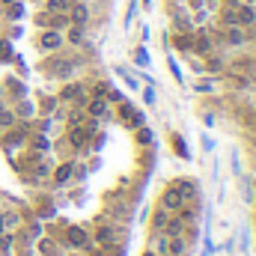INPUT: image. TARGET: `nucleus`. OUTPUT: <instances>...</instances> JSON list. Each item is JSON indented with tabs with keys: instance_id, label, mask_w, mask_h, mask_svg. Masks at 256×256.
Wrapping results in <instances>:
<instances>
[{
	"instance_id": "obj_1",
	"label": "nucleus",
	"mask_w": 256,
	"mask_h": 256,
	"mask_svg": "<svg viewBox=\"0 0 256 256\" xmlns=\"http://www.w3.org/2000/svg\"><path fill=\"white\" fill-rule=\"evenodd\" d=\"M120 238H122V232H120L116 226H110V224H102V226L96 230V244H98V248H116Z\"/></svg>"
},
{
	"instance_id": "obj_2",
	"label": "nucleus",
	"mask_w": 256,
	"mask_h": 256,
	"mask_svg": "<svg viewBox=\"0 0 256 256\" xmlns=\"http://www.w3.org/2000/svg\"><path fill=\"white\" fill-rule=\"evenodd\" d=\"M158 206H161V208H167V212H170V214H176V212H179V208H182V206H188V202H185V200H182V196H179V194H176V188H173V185H170V188H167V191L161 194V202H158Z\"/></svg>"
},
{
	"instance_id": "obj_3",
	"label": "nucleus",
	"mask_w": 256,
	"mask_h": 256,
	"mask_svg": "<svg viewBox=\"0 0 256 256\" xmlns=\"http://www.w3.org/2000/svg\"><path fill=\"white\" fill-rule=\"evenodd\" d=\"M66 242H68V248L80 250V248L90 244V232H86L84 226H68V230H66Z\"/></svg>"
},
{
	"instance_id": "obj_4",
	"label": "nucleus",
	"mask_w": 256,
	"mask_h": 256,
	"mask_svg": "<svg viewBox=\"0 0 256 256\" xmlns=\"http://www.w3.org/2000/svg\"><path fill=\"white\" fill-rule=\"evenodd\" d=\"M86 114H90L92 120H108V114H110V102H108L104 96H96V98L86 104Z\"/></svg>"
},
{
	"instance_id": "obj_5",
	"label": "nucleus",
	"mask_w": 256,
	"mask_h": 256,
	"mask_svg": "<svg viewBox=\"0 0 256 256\" xmlns=\"http://www.w3.org/2000/svg\"><path fill=\"white\" fill-rule=\"evenodd\" d=\"M74 170H78V167H74L72 161H66V164H60V167H57V170L51 173V179H54V185H57V188H63V185H68V179L74 176Z\"/></svg>"
},
{
	"instance_id": "obj_6",
	"label": "nucleus",
	"mask_w": 256,
	"mask_h": 256,
	"mask_svg": "<svg viewBox=\"0 0 256 256\" xmlns=\"http://www.w3.org/2000/svg\"><path fill=\"white\" fill-rule=\"evenodd\" d=\"M173 188H176V194H179L185 202H194V200H196V182H191V179H176Z\"/></svg>"
},
{
	"instance_id": "obj_7",
	"label": "nucleus",
	"mask_w": 256,
	"mask_h": 256,
	"mask_svg": "<svg viewBox=\"0 0 256 256\" xmlns=\"http://www.w3.org/2000/svg\"><path fill=\"white\" fill-rule=\"evenodd\" d=\"M60 45H63L60 30H45V33H42V42H39L42 51H54V48H60Z\"/></svg>"
},
{
	"instance_id": "obj_8",
	"label": "nucleus",
	"mask_w": 256,
	"mask_h": 256,
	"mask_svg": "<svg viewBox=\"0 0 256 256\" xmlns=\"http://www.w3.org/2000/svg\"><path fill=\"white\" fill-rule=\"evenodd\" d=\"M68 9H72V12H68V24H74V27L80 24V27H84V24H86V18H90L86 6L80 3V6H68Z\"/></svg>"
},
{
	"instance_id": "obj_9",
	"label": "nucleus",
	"mask_w": 256,
	"mask_h": 256,
	"mask_svg": "<svg viewBox=\"0 0 256 256\" xmlns=\"http://www.w3.org/2000/svg\"><path fill=\"white\" fill-rule=\"evenodd\" d=\"M188 250V242H185V236H176V238H170V244H167V256H185Z\"/></svg>"
},
{
	"instance_id": "obj_10",
	"label": "nucleus",
	"mask_w": 256,
	"mask_h": 256,
	"mask_svg": "<svg viewBox=\"0 0 256 256\" xmlns=\"http://www.w3.org/2000/svg\"><path fill=\"white\" fill-rule=\"evenodd\" d=\"M167 220H170V212L158 206V212H155V218H152V230H155V232H164V226H167Z\"/></svg>"
},
{
	"instance_id": "obj_11",
	"label": "nucleus",
	"mask_w": 256,
	"mask_h": 256,
	"mask_svg": "<svg viewBox=\"0 0 256 256\" xmlns=\"http://www.w3.org/2000/svg\"><path fill=\"white\" fill-rule=\"evenodd\" d=\"M236 18H238V24H254L256 9H250V6H238V9H236Z\"/></svg>"
},
{
	"instance_id": "obj_12",
	"label": "nucleus",
	"mask_w": 256,
	"mask_h": 256,
	"mask_svg": "<svg viewBox=\"0 0 256 256\" xmlns=\"http://www.w3.org/2000/svg\"><path fill=\"white\" fill-rule=\"evenodd\" d=\"M63 102H84V86H78V84L66 86L63 90Z\"/></svg>"
},
{
	"instance_id": "obj_13",
	"label": "nucleus",
	"mask_w": 256,
	"mask_h": 256,
	"mask_svg": "<svg viewBox=\"0 0 256 256\" xmlns=\"http://www.w3.org/2000/svg\"><path fill=\"white\" fill-rule=\"evenodd\" d=\"M226 42H230V45H244V33H242V27H238V24H236V27H230Z\"/></svg>"
},
{
	"instance_id": "obj_14",
	"label": "nucleus",
	"mask_w": 256,
	"mask_h": 256,
	"mask_svg": "<svg viewBox=\"0 0 256 256\" xmlns=\"http://www.w3.org/2000/svg\"><path fill=\"white\" fill-rule=\"evenodd\" d=\"M194 48H196L200 54H212V48H214V45H212V39H208V36H196V39H194Z\"/></svg>"
},
{
	"instance_id": "obj_15",
	"label": "nucleus",
	"mask_w": 256,
	"mask_h": 256,
	"mask_svg": "<svg viewBox=\"0 0 256 256\" xmlns=\"http://www.w3.org/2000/svg\"><path fill=\"white\" fill-rule=\"evenodd\" d=\"M152 140H155L152 128H146V126H140V128H137V143H140V146H149Z\"/></svg>"
},
{
	"instance_id": "obj_16",
	"label": "nucleus",
	"mask_w": 256,
	"mask_h": 256,
	"mask_svg": "<svg viewBox=\"0 0 256 256\" xmlns=\"http://www.w3.org/2000/svg\"><path fill=\"white\" fill-rule=\"evenodd\" d=\"M173 149H179V155H182V158H191V152H188L185 140H182V137H176V134H173Z\"/></svg>"
},
{
	"instance_id": "obj_17",
	"label": "nucleus",
	"mask_w": 256,
	"mask_h": 256,
	"mask_svg": "<svg viewBox=\"0 0 256 256\" xmlns=\"http://www.w3.org/2000/svg\"><path fill=\"white\" fill-rule=\"evenodd\" d=\"M68 9V0H48V12H63Z\"/></svg>"
},
{
	"instance_id": "obj_18",
	"label": "nucleus",
	"mask_w": 256,
	"mask_h": 256,
	"mask_svg": "<svg viewBox=\"0 0 256 256\" xmlns=\"http://www.w3.org/2000/svg\"><path fill=\"white\" fill-rule=\"evenodd\" d=\"M224 24H226V27H236V24H238V18H236V9H226V12H224Z\"/></svg>"
},
{
	"instance_id": "obj_19",
	"label": "nucleus",
	"mask_w": 256,
	"mask_h": 256,
	"mask_svg": "<svg viewBox=\"0 0 256 256\" xmlns=\"http://www.w3.org/2000/svg\"><path fill=\"white\" fill-rule=\"evenodd\" d=\"M80 39H84V30H80V27H74V30L68 33V42H74V45H80Z\"/></svg>"
},
{
	"instance_id": "obj_20",
	"label": "nucleus",
	"mask_w": 256,
	"mask_h": 256,
	"mask_svg": "<svg viewBox=\"0 0 256 256\" xmlns=\"http://www.w3.org/2000/svg\"><path fill=\"white\" fill-rule=\"evenodd\" d=\"M33 146H36V149H48V140H45V137H33Z\"/></svg>"
},
{
	"instance_id": "obj_21",
	"label": "nucleus",
	"mask_w": 256,
	"mask_h": 256,
	"mask_svg": "<svg viewBox=\"0 0 256 256\" xmlns=\"http://www.w3.org/2000/svg\"><path fill=\"white\" fill-rule=\"evenodd\" d=\"M0 57H3V60H6V57H12V48H9V45H6V42H3V45H0Z\"/></svg>"
},
{
	"instance_id": "obj_22",
	"label": "nucleus",
	"mask_w": 256,
	"mask_h": 256,
	"mask_svg": "<svg viewBox=\"0 0 256 256\" xmlns=\"http://www.w3.org/2000/svg\"><path fill=\"white\" fill-rule=\"evenodd\" d=\"M42 250H45V256H54V244L51 242H42Z\"/></svg>"
},
{
	"instance_id": "obj_23",
	"label": "nucleus",
	"mask_w": 256,
	"mask_h": 256,
	"mask_svg": "<svg viewBox=\"0 0 256 256\" xmlns=\"http://www.w3.org/2000/svg\"><path fill=\"white\" fill-rule=\"evenodd\" d=\"M143 98H146V104H152V102H155V92H152V90H146V92H143Z\"/></svg>"
},
{
	"instance_id": "obj_24",
	"label": "nucleus",
	"mask_w": 256,
	"mask_h": 256,
	"mask_svg": "<svg viewBox=\"0 0 256 256\" xmlns=\"http://www.w3.org/2000/svg\"><path fill=\"white\" fill-rule=\"evenodd\" d=\"M3 232H6V218L0 214V236H3Z\"/></svg>"
},
{
	"instance_id": "obj_25",
	"label": "nucleus",
	"mask_w": 256,
	"mask_h": 256,
	"mask_svg": "<svg viewBox=\"0 0 256 256\" xmlns=\"http://www.w3.org/2000/svg\"><path fill=\"white\" fill-rule=\"evenodd\" d=\"M146 256H158V254H152V250H149V254H146Z\"/></svg>"
},
{
	"instance_id": "obj_26",
	"label": "nucleus",
	"mask_w": 256,
	"mask_h": 256,
	"mask_svg": "<svg viewBox=\"0 0 256 256\" xmlns=\"http://www.w3.org/2000/svg\"><path fill=\"white\" fill-rule=\"evenodd\" d=\"M254 122H256V120H254Z\"/></svg>"
}]
</instances>
